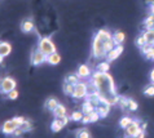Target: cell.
Masks as SVG:
<instances>
[{"mask_svg": "<svg viewBox=\"0 0 154 138\" xmlns=\"http://www.w3.org/2000/svg\"><path fill=\"white\" fill-rule=\"evenodd\" d=\"M91 80L95 83L97 92L101 94L102 100L110 103L112 106L117 105L119 102V97L117 93V88H115L113 77L109 75V72H101V71H95L92 72Z\"/></svg>", "mask_w": 154, "mask_h": 138, "instance_id": "cell-1", "label": "cell"}, {"mask_svg": "<svg viewBox=\"0 0 154 138\" xmlns=\"http://www.w3.org/2000/svg\"><path fill=\"white\" fill-rule=\"evenodd\" d=\"M117 45L113 34L106 28H101L95 34L92 40V56L96 59H106V56Z\"/></svg>", "mask_w": 154, "mask_h": 138, "instance_id": "cell-2", "label": "cell"}, {"mask_svg": "<svg viewBox=\"0 0 154 138\" xmlns=\"http://www.w3.org/2000/svg\"><path fill=\"white\" fill-rule=\"evenodd\" d=\"M16 87H17V81L11 76L3 77L2 81H0V90H2L3 94H8L11 90L16 89Z\"/></svg>", "mask_w": 154, "mask_h": 138, "instance_id": "cell-3", "label": "cell"}, {"mask_svg": "<svg viewBox=\"0 0 154 138\" xmlns=\"http://www.w3.org/2000/svg\"><path fill=\"white\" fill-rule=\"evenodd\" d=\"M38 46H39V48L44 52L47 56L53 53V52H56V45H54V43L52 41V39L51 38H42Z\"/></svg>", "mask_w": 154, "mask_h": 138, "instance_id": "cell-4", "label": "cell"}, {"mask_svg": "<svg viewBox=\"0 0 154 138\" xmlns=\"http://www.w3.org/2000/svg\"><path fill=\"white\" fill-rule=\"evenodd\" d=\"M88 90H87V83L84 81H79L78 84H75V89L74 93H72V98L74 100H83V98L87 97Z\"/></svg>", "mask_w": 154, "mask_h": 138, "instance_id": "cell-5", "label": "cell"}, {"mask_svg": "<svg viewBox=\"0 0 154 138\" xmlns=\"http://www.w3.org/2000/svg\"><path fill=\"white\" fill-rule=\"evenodd\" d=\"M30 59H31V63L34 64V66H40V64L47 62V54L39 48V46H38V49H35L31 53Z\"/></svg>", "mask_w": 154, "mask_h": 138, "instance_id": "cell-6", "label": "cell"}, {"mask_svg": "<svg viewBox=\"0 0 154 138\" xmlns=\"http://www.w3.org/2000/svg\"><path fill=\"white\" fill-rule=\"evenodd\" d=\"M17 128H18V125H17V123L13 119L7 120V122H4L3 125H2V133L3 134H7V136H11L16 132Z\"/></svg>", "mask_w": 154, "mask_h": 138, "instance_id": "cell-7", "label": "cell"}, {"mask_svg": "<svg viewBox=\"0 0 154 138\" xmlns=\"http://www.w3.org/2000/svg\"><path fill=\"white\" fill-rule=\"evenodd\" d=\"M122 52H123V45L122 44H118V45H115L114 48L112 49L108 53V56H106V59H108L109 62H112V61H115L119 56L122 54Z\"/></svg>", "mask_w": 154, "mask_h": 138, "instance_id": "cell-8", "label": "cell"}, {"mask_svg": "<svg viewBox=\"0 0 154 138\" xmlns=\"http://www.w3.org/2000/svg\"><path fill=\"white\" fill-rule=\"evenodd\" d=\"M110 107H112V105H110V103H108L106 101H102L100 105H97V106H96V110H97V112L100 114L101 119H104V118H106V116L109 115V112H110Z\"/></svg>", "mask_w": 154, "mask_h": 138, "instance_id": "cell-9", "label": "cell"}, {"mask_svg": "<svg viewBox=\"0 0 154 138\" xmlns=\"http://www.w3.org/2000/svg\"><path fill=\"white\" fill-rule=\"evenodd\" d=\"M12 52V45L8 41H2L0 43V61H4V58L8 57Z\"/></svg>", "mask_w": 154, "mask_h": 138, "instance_id": "cell-10", "label": "cell"}, {"mask_svg": "<svg viewBox=\"0 0 154 138\" xmlns=\"http://www.w3.org/2000/svg\"><path fill=\"white\" fill-rule=\"evenodd\" d=\"M125 130H126L127 137H135L136 134H137V132L140 130V123L137 122V120H134V122H132Z\"/></svg>", "mask_w": 154, "mask_h": 138, "instance_id": "cell-11", "label": "cell"}, {"mask_svg": "<svg viewBox=\"0 0 154 138\" xmlns=\"http://www.w3.org/2000/svg\"><path fill=\"white\" fill-rule=\"evenodd\" d=\"M75 74L78 75L80 79H87V77L92 76V71H91V68H89V66H87V64H80V66L78 67V71H76Z\"/></svg>", "mask_w": 154, "mask_h": 138, "instance_id": "cell-12", "label": "cell"}, {"mask_svg": "<svg viewBox=\"0 0 154 138\" xmlns=\"http://www.w3.org/2000/svg\"><path fill=\"white\" fill-rule=\"evenodd\" d=\"M85 100L89 101V102H92L95 106L100 105V103H101L102 101H104V100H102V97H101V94L98 93V92L91 93V94H87V97H85Z\"/></svg>", "mask_w": 154, "mask_h": 138, "instance_id": "cell-13", "label": "cell"}, {"mask_svg": "<svg viewBox=\"0 0 154 138\" xmlns=\"http://www.w3.org/2000/svg\"><path fill=\"white\" fill-rule=\"evenodd\" d=\"M60 62H61V56H60L57 52H53V53L47 56V63L52 64V66H56Z\"/></svg>", "mask_w": 154, "mask_h": 138, "instance_id": "cell-14", "label": "cell"}, {"mask_svg": "<svg viewBox=\"0 0 154 138\" xmlns=\"http://www.w3.org/2000/svg\"><path fill=\"white\" fill-rule=\"evenodd\" d=\"M34 28H35V25H34L31 20H25V21H22V23H21V30H22V32H25V34L34 31Z\"/></svg>", "mask_w": 154, "mask_h": 138, "instance_id": "cell-15", "label": "cell"}, {"mask_svg": "<svg viewBox=\"0 0 154 138\" xmlns=\"http://www.w3.org/2000/svg\"><path fill=\"white\" fill-rule=\"evenodd\" d=\"M58 105H60V103H58V101L56 100V98H48V100L45 101V103H44V107L48 111H52V112H53Z\"/></svg>", "mask_w": 154, "mask_h": 138, "instance_id": "cell-16", "label": "cell"}, {"mask_svg": "<svg viewBox=\"0 0 154 138\" xmlns=\"http://www.w3.org/2000/svg\"><path fill=\"white\" fill-rule=\"evenodd\" d=\"M113 39H114V41H115V44H123V41L126 40V35H125V32H122V31H115L113 34Z\"/></svg>", "mask_w": 154, "mask_h": 138, "instance_id": "cell-17", "label": "cell"}, {"mask_svg": "<svg viewBox=\"0 0 154 138\" xmlns=\"http://www.w3.org/2000/svg\"><path fill=\"white\" fill-rule=\"evenodd\" d=\"M83 111L84 114H89L91 111H93V110H96V106L93 105L92 102H89V101H87L85 100V102H83V105H82V109H80Z\"/></svg>", "mask_w": 154, "mask_h": 138, "instance_id": "cell-18", "label": "cell"}, {"mask_svg": "<svg viewBox=\"0 0 154 138\" xmlns=\"http://www.w3.org/2000/svg\"><path fill=\"white\" fill-rule=\"evenodd\" d=\"M96 70L101 71V72H109V70H110V62L108 61V59H106V61H101L96 66Z\"/></svg>", "mask_w": 154, "mask_h": 138, "instance_id": "cell-19", "label": "cell"}, {"mask_svg": "<svg viewBox=\"0 0 154 138\" xmlns=\"http://www.w3.org/2000/svg\"><path fill=\"white\" fill-rule=\"evenodd\" d=\"M63 127H65V125H63V124L60 122L57 118H54V120L51 123V129H52V132H54V133H58Z\"/></svg>", "mask_w": 154, "mask_h": 138, "instance_id": "cell-20", "label": "cell"}, {"mask_svg": "<svg viewBox=\"0 0 154 138\" xmlns=\"http://www.w3.org/2000/svg\"><path fill=\"white\" fill-rule=\"evenodd\" d=\"M74 89H75V85L74 84H70V83H63L62 85V90L63 93L66 94V96H72V93H74Z\"/></svg>", "mask_w": 154, "mask_h": 138, "instance_id": "cell-21", "label": "cell"}, {"mask_svg": "<svg viewBox=\"0 0 154 138\" xmlns=\"http://www.w3.org/2000/svg\"><path fill=\"white\" fill-rule=\"evenodd\" d=\"M143 35L145 36L148 43H150V44H154V28H145V31Z\"/></svg>", "mask_w": 154, "mask_h": 138, "instance_id": "cell-22", "label": "cell"}, {"mask_svg": "<svg viewBox=\"0 0 154 138\" xmlns=\"http://www.w3.org/2000/svg\"><path fill=\"white\" fill-rule=\"evenodd\" d=\"M66 112H67V111H66V107L60 103V105L56 107V110L53 111V115H54V118H60V116L66 115Z\"/></svg>", "mask_w": 154, "mask_h": 138, "instance_id": "cell-23", "label": "cell"}, {"mask_svg": "<svg viewBox=\"0 0 154 138\" xmlns=\"http://www.w3.org/2000/svg\"><path fill=\"white\" fill-rule=\"evenodd\" d=\"M83 116H84V112L82 110H80V111H74V112H71L70 119L72 120V122H82Z\"/></svg>", "mask_w": 154, "mask_h": 138, "instance_id": "cell-24", "label": "cell"}, {"mask_svg": "<svg viewBox=\"0 0 154 138\" xmlns=\"http://www.w3.org/2000/svg\"><path fill=\"white\" fill-rule=\"evenodd\" d=\"M65 81L66 83H70V84H78L79 81H80V77L76 75V74H71V75H67L66 77H65Z\"/></svg>", "mask_w": 154, "mask_h": 138, "instance_id": "cell-25", "label": "cell"}, {"mask_svg": "<svg viewBox=\"0 0 154 138\" xmlns=\"http://www.w3.org/2000/svg\"><path fill=\"white\" fill-rule=\"evenodd\" d=\"M20 128L22 129L25 133H29V132H31L32 129H34V125H32V123H31V122H29V120H25V122L20 125Z\"/></svg>", "mask_w": 154, "mask_h": 138, "instance_id": "cell-26", "label": "cell"}, {"mask_svg": "<svg viewBox=\"0 0 154 138\" xmlns=\"http://www.w3.org/2000/svg\"><path fill=\"white\" fill-rule=\"evenodd\" d=\"M144 26L145 28H154V14L150 13V16L146 17V20L144 21Z\"/></svg>", "mask_w": 154, "mask_h": 138, "instance_id": "cell-27", "label": "cell"}, {"mask_svg": "<svg viewBox=\"0 0 154 138\" xmlns=\"http://www.w3.org/2000/svg\"><path fill=\"white\" fill-rule=\"evenodd\" d=\"M144 94L146 97H153L154 96V84L153 83L146 85V87L144 88Z\"/></svg>", "mask_w": 154, "mask_h": 138, "instance_id": "cell-28", "label": "cell"}, {"mask_svg": "<svg viewBox=\"0 0 154 138\" xmlns=\"http://www.w3.org/2000/svg\"><path fill=\"white\" fill-rule=\"evenodd\" d=\"M132 122H134V120H132L130 116H125V118H122V119H121V123H119V125H121V128L126 129Z\"/></svg>", "mask_w": 154, "mask_h": 138, "instance_id": "cell-29", "label": "cell"}, {"mask_svg": "<svg viewBox=\"0 0 154 138\" xmlns=\"http://www.w3.org/2000/svg\"><path fill=\"white\" fill-rule=\"evenodd\" d=\"M89 118H91V123H97L98 120L101 119V116L97 112V110H93V111L89 112Z\"/></svg>", "mask_w": 154, "mask_h": 138, "instance_id": "cell-30", "label": "cell"}, {"mask_svg": "<svg viewBox=\"0 0 154 138\" xmlns=\"http://www.w3.org/2000/svg\"><path fill=\"white\" fill-rule=\"evenodd\" d=\"M118 105L121 106V109H123V110L128 109V98L121 96V97H119V102H118Z\"/></svg>", "mask_w": 154, "mask_h": 138, "instance_id": "cell-31", "label": "cell"}, {"mask_svg": "<svg viewBox=\"0 0 154 138\" xmlns=\"http://www.w3.org/2000/svg\"><path fill=\"white\" fill-rule=\"evenodd\" d=\"M137 109H139L137 102H135L134 100H131V98H128V110H130V111H136Z\"/></svg>", "mask_w": 154, "mask_h": 138, "instance_id": "cell-32", "label": "cell"}, {"mask_svg": "<svg viewBox=\"0 0 154 138\" xmlns=\"http://www.w3.org/2000/svg\"><path fill=\"white\" fill-rule=\"evenodd\" d=\"M7 97H8V100H11V101H16L17 98H18V92H17V89L11 90V92L7 94Z\"/></svg>", "mask_w": 154, "mask_h": 138, "instance_id": "cell-33", "label": "cell"}, {"mask_svg": "<svg viewBox=\"0 0 154 138\" xmlns=\"http://www.w3.org/2000/svg\"><path fill=\"white\" fill-rule=\"evenodd\" d=\"M146 39H145V36L144 35H141V36H139L137 39H136V45L139 46V48H141V46H144L145 44H146Z\"/></svg>", "mask_w": 154, "mask_h": 138, "instance_id": "cell-34", "label": "cell"}, {"mask_svg": "<svg viewBox=\"0 0 154 138\" xmlns=\"http://www.w3.org/2000/svg\"><path fill=\"white\" fill-rule=\"evenodd\" d=\"M153 46H154V44H150V43H146V44H145L144 46H141L140 50H141V53H143V54L145 56V54H146L149 50H150V49L153 48Z\"/></svg>", "mask_w": 154, "mask_h": 138, "instance_id": "cell-35", "label": "cell"}, {"mask_svg": "<svg viewBox=\"0 0 154 138\" xmlns=\"http://www.w3.org/2000/svg\"><path fill=\"white\" fill-rule=\"evenodd\" d=\"M76 136L80 137V138H89L91 137V133H89V130H87V129H82V130L78 132Z\"/></svg>", "mask_w": 154, "mask_h": 138, "instance_id": "cell-36", "label": "cell"}, {"mask_svg": "<svg viewBox=\"0 0 154 138\" xmlns=\"http://www.w3.org/2000/svg\"><path fill=\"white\" fill-rule=\"evenodd\" d=\"M145 58L149 59V61H150V59H152V61H154V46L146 54H145Z\"/></svg>", "mask_w": 154, "mask_h": 138, "instance_id": "cell-37", "label": "cell"}, {"mask_svg": "<svg viewBox=\"0 0 154 138\" xmlns=\"http://www.w3.org/2000/svg\"><path fill=\"white\" fill-rule=\"evenodd\" d=\"M58 120H60V122H61L62 124H63V125H66V124L67 123H69V120H71L70 118H67V115H63V116H60V118H57Z\"/></svg>", "mask_w": 154, "mask_h": 138, "instance_id": "cell-38", "label": "cell"}, {"mask_svg": "<svg viewBox=\"0 0 154 138\" xmlns=\"http://www.w3.org/2000/svg\"><path fill=\"white\" fill-rule=\"evenodd\" d=\"M13 120H14V122L17 123V125H21V124H22L23 122H25V120H26V119H25L23 118V116H16V118H13Z\"/></svg>", "mask_w": 154, "mask_h": 138, "instance_id": "cell-39", "label": "cell"}, {"mask_svg": "<svg viewBox=\"0 0 154 138\" xmlns=\"http://www.w3.org/2000/svg\"><path fill=\"white\" fill-rule=\"evenodd\" d=\"M82 123H83V124H89V123H91V118H89V114H84L83 119H82Z\"/></svg>", "mask_w": 154, "mask_h": 138, "instance_id": "cell-40", "label": "cell"}, {"mask_svg": "<svg viewBox=\"0 0 154 138\" xmlns=\"http://www.w3.org/2000/svg\"><path fill=\"white\" fill-rule=\"evenodd\" d=\"M23 133H25V132H23V130H22V129H21V128L18 127V128H17V129H16V132L13 133V136H16V137H20V136H22V134H23Z\"/></svg>", "mask_w": 154, "mask_h": 138, "instance_id": "cell-41", "label": "cell"}, {"mask_svg": "<svg viewBox=\"0 0 154 138\" xmlns=\"http://www.w3.org/2000/svg\"><path fill=\"white\" fill-rule=\"evenodd\" d=\"M143 137H145V132L143 130V129H140V130L137 132V134L135 136V138H143Z\"/></svg>", "mask_w": 154, "mask_h": 138, "instance_id": "cell-42", "label": "cell"}, {"mask_svg": "<svg viewBox=\"0 0 154 138\" xmlns=\"http://www.w3.org/2000/svg\"><path fill=\"white\" fill-rule=\"evenodd\" d=\"M149 9H150L152 14H154V2H153V0L150 2V4H149Z\"/></svg>", "mask_w": 154, "mask_h": 138, "instance_id": "cell-43", "label": "cell"}, {"mask_svg": "<svg viewBox=\"0 0 154 138\" xmlns=\"http://www.w3.org/2000/svg\"><path fill=\"white\" fill-rule=\"evenodd\" d=\"M150 80H152V83L154 84V68H153L152 72H150Z\"/></svg>", "mask_w": 154, "mask_h": 138, "instance_id": "cell-44", "label": "cell"}]
</instances>
